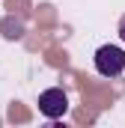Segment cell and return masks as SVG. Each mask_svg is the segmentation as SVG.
Returning a JSON list of instances; mask_svg holds the SVG:
<instances>
[{"mask_svg": "<svg viewBox=\"0 0 125 128\" xmlns=\"http://www.w3.org/2000/svg\"><path fill=\"white\" fill-rule=\"evenodd\" d=\"M66 110H68V96L62 92L60 86H51V90H45L39 96V113L42 116L60 119V116H66Z\"/></svg>", "mask_w": 125, "mask_h": 128, "instance_id": "obj_2", "label": "cell"}, {"mask_svg": "<svg viewBox=\"0 0 125 128\" xmlns=\"http://www.w3.org/2000/svg\"><path fill=\"white\" fill-rule=\"evenodd\" d=\"M92 60H95V72L101 78H119L125 72V51L116 45H101Z\"/></svg>", "mask_w": 125, "mask_h": 128, "instance_id": "obj_1", "label": "cell"}, {"mask_svg": "<svg viewBox=\"0 0 125 128\" xmlns=\"http://www.w3.org/2000/svg\"><path fill=\"white\" fill-rule=\"evenodd\" d=\"M119 39H122V42H125V15H122V18H119Z\"/></svg>", "mask_w": 125, "mask_h": 128, "instance_id": "obj_3", "label": "cell"}]
</instances>
